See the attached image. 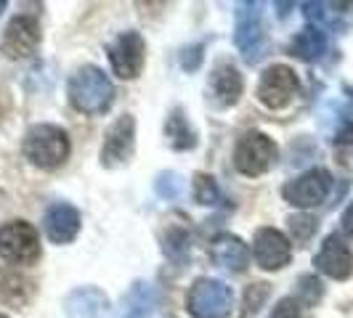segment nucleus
<instances>
[{
    "mask_svg": "<svg viewBox=\"0 0 353 318\" xmlns=\"http://www.w3.org/2000/svg\"><path fill=\"white\" fill-rule=\"evenodd\" d=\"M298 90V74L287 64H274L263 72L258 85V101L268 109H284Z\"/></svg>",
    "mask_w": 353,
    "mask_h": 318,
    "instance_id": "1a4fd4ad",
    "label": "nucleus"
},
{
    "mask_svg": "<svg viewBox=\"0 0 353 318\" xmlns=\"http://www.w3.org/2000/svg\"><path fill=\"white\" fill-rule=\"evenodd\" d=\"M165 138L170 143V149H176V151H189V149L196 146L194 127H192L189 117L183 114L181 106H176V109L168 114V120H165Z\"/></svg>",
    "mask_w": 353,
    "mask_h": 318,
    "instance_id": "aec40b11",
    "label": "nucleus"
},
{
    "mask_svg": "<svg viewBox=\"0 0 353 318\" xmlns=\"http://www.w3.org/2000/svg\"><path fill=\"white\" fill-rule=\"evenodd\" d=\"M32 295H35L32 279H27L14 268H0V302L11 308H21L32 300Z\"/></svg>",
    "mask_w": 353,
    "mask_h": 318,
    "instance_id": "6ab92c4d",
    "label": "nucleus"
},
{
    "mask_svg": "<svg viewBox=\"0 0 353 318\" xmlns=\"http://www.w3.org/2000/svg\"><path fill=\"white\" fill-rule=\"evenodd\" d=\"M0 318H6V316H0Z\"/></svg>",
    "mask_w": 353,
    "mask_h": 318,
    "instance_id": "c85d7f7f",
    "label": "nucleus"
},
{
    "mask_svg": "<svg viewBox=\"0 0 353 318\" xmlns=\"http://www.w3.org/2000/svg\"><path fill=\"white\" fill-rule=\"evenodd\" d=\"M192 194H194L196 204L212 207V204H218V199H221V189H218V183H215L212 176H208V173H194Z\"/></svg>",
    "mask_w": 353,
    "mask_h": 318,
    "instance_id": "4be33fe9",
    "label": "nucleus"
},
{
    "mask_svg": "<svg viewBox=\"0 0 353 318\" xmlns=\"http://www.w3.org/2000/svg\"><path fill=\"white\" fill-rule=\"evenodd\" d=\"M343 231L353 236V204L345 212H343Z\"/></svg>",
    "mask_w": 353,
    "mask_h": 318,
    "instance_id": "cd10ccee",
    "label": "nucleus"
},
{
    "mask_svg": "<svg viewBox=\"0 0 353 318\" xmlns=\"http://www.w3.org/2000/svg\"><path fill=\"white\" fill-rule=\"evenodd\" d=\"M234 292L221 279H196L186 295V310L192 318H229Z\"/></svg>",
    "mask_w": 353,
    "mask_h": 318,
    "instance_id": "7ed1b4c3",
    "label": "nucleus"
},
{
    "mask_svg": "<svg viewBox=\"0 0 353 318\" xmlns=\"http://www.w3.org/2000/svg\"><path fill=\"white\" fill-rule=\"evenodd\" d=\"M162 249H165V255H168L170 260L181 263V260L189 255V233H186L183 229H170L168 233H165V244H162Z\"/></svg>",
    "mask_w": 353,
    "mask_h": 318,
    "instance_id": "5701e85b",
    "label": "nucleus"
},
{
    "mask_svg": "<svg viewBox=\"0 0 353 318\" xmlns=\"http://www.w3.org/2000/svg\"><path fill=\"white\" fill-rule=\"evenodd\" d=\"M330 189H332V176L324 167H314V170L303 173L301 178L290 180L282 189V194L292 207L308 210V207L321 204L330 194Z\"/></svg>",
    "mask_w": 353,
    "mask_h": 318,
    "instance_id": "6e6552de",
    "label": "nucleus"
},
{
    "mask_svg": "<svg viewBox=\"0 0 353 318\" xmlns=\"http://www.w3.org/2000/svg\"><path fill=\"white\" fill-rule=\"evenodd\" d=\"M265 297H268V284H250L248 295H245V318L258 313V308Z\"/></svg>",
    "mask_w": 353,
    "mask_h": 318,
    "instance_id": "393cba45",
    "label": "nucleus"
},
{
    "mask_svg": "<svg viewBox=\"0 0 353 318\" xmlns=\"http://www.w3.org/2000/svg\"><path fill=\"white\" fill-rule=\"evenodd\" d=\"M324 45H327V40L321 35V30L308 27V30H303L301 35L292 40V53L305 59V61H314V59H319L324 53Z\"/></svg>",
    "mask_w": 353,
    "mask_h": 318,
    "instance_id": "412c9836",
    "label": "nucleus"
},
{
    "mask_svg": "<svg viewBox=\"0 0 353 318\" xmlns=\"http://www.w3.org/2000/svg\"><path fill=\"white\" fill-rule=\"evenodd\" d=\"M40 45V24L35 17H14L8 21L6 32H3V43L0 51L8 59H27L32 56Z\"/></svg>",
    "mask_w": 353,
    "mask_h": 318,
    "instance_id": "9b49d317",
    "label": "nucleus"
},
{
    "mask_svg": "<svg viewBox=\"0 0 353 318\" xmlns=\"http://www.w3.org/2000/svg\"><path fill=\"white\" fill-rule=\"evenodd\" d=\"M109 61H112V70L117 77L123 80H133L139 77L143 70V61H146V43L136 30H128L123 35H117V40L109 43Z\"/></svg>",
    "mask_w": 353,
    "mask_h": 318,
    "instance_id": "423d86ee",
    "label": "nucleus"
},
{
    "mask_svg": "<svg viewBox=\"0 0 353 318\" xmlns=\"http://www.w3.org/2000/svg\"><path fill=\"white\" fill-rule=\"evenodd\" d=\"M234 43L245 61H258L263 56V24H261V3H239L236 6V27Z\"/></svg>",
    "mask_w": 353,
    "mask_h": 318,
    "instance_id": "0eeeda50",
    "label": "nucleus"
},
{
    "mask_svg": "<svg viewBox=\"0 0 353 318\" xmlns=\"http://www.w3.org/2000/svg\"><path fill=\"white\" fill-rule=\"evenodd\" d=\"M290 229H292L295 242H305V239H311V233L316 231V220L308 218V215H295V218H290Z\"/></svg>",
    "mask_w": 353,
    "mask_h": 318,
    "instance_id": "a878e982",
    "label": "nucleus"
},
{
    "mask_svg": "<svg viewBox=\"0 0 353 318\" xmlns=\"http://www.w3.org/2000/svg\"><path fill=\"white\" fill-rule=\"evenodd\" d=\"M252 255H255V263L261 265L263 271H279V268L290 263L292 244H290V239L284 236L282 231L261 229L255 233V242H252Z\"/></svg>",
    "mask_w": 353,
    "mask_h": 318,
    "instance_id": "f8f14e48",
    "label": "nucleus"
},
{
    "mask_svg": "<svg viewBox=\"0 0 353 318\" xmlns=\"http://www.w3.org/2000/svg\"><path fill=\"white\" fill-rule=\"evenodd\" d=\"M210 255L212 263L231 273H242L250 265V247L234 233H218L210 244Z\"/></svg>",
    "mask_w": 353,
    "mask_h": 318,
    "instance_id": "f3484780",
    "label": "nucleus"
},
{
    "mask_svg": "<svg viewBox=\"0 0 353 318\" xmlns=\"http://www.w3.org/2000/svg\"><path fill=\"white\" fill-rule=\"evenodd\" d=\"M106 308H109V300L99 286H77L64 300V310L70 318H101Z\"/></svg>",
    "mask_w": 353,
    "mask_h": 318,
    "instance_id": "a211bd4d",
    "label": "nucleus"
},
{
    "mask_svg": "<svg viewBox=\"0 0 353 318\" xmlns=\"http://www.w3.org/2000/svg\"><path fill=\"white\" fill-rule=\"evenodd\" d=\"M154 308H157V286L146 279H139L128 286V292L120 297V305L109 318H152Z\"/></svg>",
    "mask_w": 353,
    "mask_h": 318,
    "instance_id": "4468645a",
    "label": "nucleus"
},
{
    "mask_svg": "<svg viewBox=\"0 0 353 318\" xmlns=\"http://www.w3.org/2000/svg\"><path fill=\"white\" fill-rule=\"evenodd\" d=\"M24 157L40 170H56L70 157V138L56 125H32L24 136Z\"/></svg>",
    "mask_w": 353,
    "mask_h": 318,
    "instance_id": "f03ea898",
    "label": "nucleus"
},
{
    "mask_svg": "<svg viewBox=\"0 0 353 318\" xmlns=\"http://www.w3.org/2000/svg\"><path fill=\"white\" fill-rule=\"evenodd\" d=\"M276 154H279V149H276L274 138H268L265 133H258V130H250L239 138L236 149H234V165L242 176L258 178L274 167Z\"/></svg>",
    "mask_w": 353,
    "mask_h": 318,
    "instance_id": "20e7f679",
    "label": "nucleus"
},
{
    "mask_svg": "<svg viewBox=\"0 0 353 318\" xmlns=\"http://www.w3.org/2000/svg\"><path fill=\"white\" fill-rule=\"evenodd\" d=\"M314 265H316L319 273L343 282V279L351 276L353 255H351V249L345 247V242H343L337 233H332V236L324 239V244H321V249H319L316 257H314Z\"/></svg>",
    "mask_w": 353,
    "mask_h": 318,
    "instance_id": "ddd939ff",
    "label": "nucleus"
},
{
    "mask_svg": "<svg viewBox=\"0 0 353 318\" xmlns=\"http://www.w3.org/2000/svg\"><path fill=\"white\" fill-rule=\"evenodd\" d=\"M0 257L14 265H32L40 260V236L35 226L11 220L0 226Z\"/></svg>",
    "mask_w": 353,
    "mask_h": 318,
    "instance_id": "39448f33",
    "label": "nucleus"
},
{
    "mask_svg": "<svg viewBox=\"0 0 353 318\" xmlns=\"http://www.w3.org/2000/svg\"><path fill=\"white\" fill-rule=\"evenodd\" d=\"M242 90H245V80L239 70L234 64H218L210 72V80H208V93H210V101L218 109H229L242 98Z\"/></svg>",
    "mask_w": 353,
    "mask_h": 318,
    "instance_id": "2eb2a0df",
    "label": "nucleus"
},
{
    "mask_svg": "<svg viewBox=\"0 0 353 318\" xmlns=\"http://www.w3.org/2000/svg\"><path fill=\"white\" fill-rule=\"evenodd\" d=\"M271 318H301V305H298V300H292V297H284L282 302H276Z\"/></svg>",
    "mask_w": 353,
    "mask_h": 318,
    "instance_id": "bb28decb",
    "label": "nucleus"
},
{
    "mask_svg": "<svg viewBox=\"0 0 353 318\" xmlns=\"http://www.w3.org/2000/svg\"><path fill=\"white\" fill-rule=\"evenodd\" d=\"M70 101L77 112L99 117L114 104V85L99 67H80L70 77Z\"/></svg>",
    "mask_w": 353,
    "mask_h": 318,
    "instance_id": "f257e3e1",
    "label": "nucleus"
},
{
    "mask_svg": "<svg viewBox=\"0 0 353 318\" xmlns=\"http://www.w3.org/2000/svg\"><path fill=\"white\" fill-rule=\"evenodd\" d=\"M133 149H136V120L130 114H123L106 130L104 146H101V165L120 167L133 157Z\"/></svg>",
    "mask_w": 353,
    "mask_h": 318,
    "instance_id": "9d476101",
    "label": "nucleus"
},
{
    "mask_svg": "<svg viewBox=\"0 0 353 318\" xmlns=\"http://www.w3.org/2000/svg\"><path fill=\"white\" fill-rule=\"evenodd\" d=\"M43 229H46V236L53 244H70L72 239L80 233V212L67 202H56L46 210Z\"/></svg>",
    "mask_w": 353,
    "mask_h": 318,
    "instance_id": "dca6fc26",
    "label": "nucleus"
},
{
    "mask_svg": "<svg viewBox=\"0 0 353 318\" xmlns=\"http://www.w3.org/2000/svg\"><path fill=\"white\" fill-rule=\"evenodd\" d=\"M183 189H186V183H183V178L178 176V173H159L157 180H154V191L162 199H168V202L178 199V196L183 194Z\"/></svg>",
    "mask_w": 353,
    "mask_h": 318,
    "instance_id": "b1692460",
    "label": "nucleus"
}]
</instances>
